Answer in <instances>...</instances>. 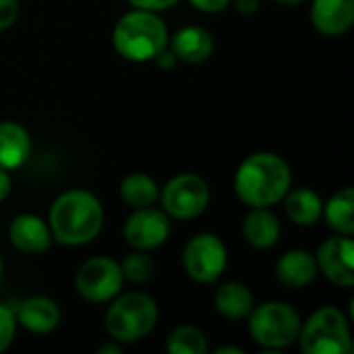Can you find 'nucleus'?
Returning a JSON list of instances; mask_svg holds the SVG:
<instances>
[{"mask_svg":"<svg viewBox=\"0 0 354 354\" xmlns=\"http://www.w3.org/2000/svg\"><path fill=\"white\" fill-rule=\"evenodd\" d=\"M46 222L52 241L62 247H83L95 241L102 232L104 207L93 193L85 189H68L54 199Z\"/></svg>","mask_w":354,"mask_h":354,"instance_id":"obj_1","label":"nucleus"},{"mask_svg":"<svg viewBox=\"0 0 354 354\" xmlns=\"http://www.w3.org/2000/svg\"><path fill=\"white\" fill-rule=\"evenodd\" d=\"M292 189L288 162L274 151L247 156L234 172V193L249 207H272Z\"/></svg>","mask_w":354,"mask_h":354,"instance_id":"obj_2","label":"nucleus"},{"mask_svg":"<svg viewBox=\"0 0 354 354\" xmlns=\"http://www.w3.org/2000/svg\"><path fill=\"white\" fill-rule=\"evenodd\" d=\"M168 27L160 12L133 8L124 12L112 29V46L129 62H151L168 48Z\"/></svg>","mask_w":354,"mask_h":354,"instance_id":"obj_3","label":"nucleus"},{"mask_svg":"<svg viewBox=\"0 0 354 354\" xmlns=\"http://www.w3.org/2000/svg\"><path fill=\"white\" fill-rule=\"evenodd\" d=\"M158 303L145 292L116 295L104 315L108 336L118 344H135L147 338L158 326Z\"/></svg>","mask_w":354,"mask_h":354,"instance_id":"obj_4","label":"nucleus"},{"mask_svg":"<svg viewBox=\"0 0 354 354\" xmlns=\"http://www.w3.org/2000/svg\"><path fill=\"white\" fill-rule=\"evenodd\" d=\"M301 315L297 309L282 301H268L257 307L247 317L249 336L255 344L268 351H284L297 344L301 332Z\"/></svg>","mask_w":354,"mask_h":354,"instance_id":"obj_5","label":"nucleus"},{"mask_svg":"<svg viewBox=\"0 0 354 354\" xmlns=\"http://www.w3.org/2000/svg\"><path fill=\"white\" fill-rule=\"evenodd\" d=\"M297 342L305 354H348L353 351L348 317L336 307H322L301 324Z\"/></svg>","mask_w":354,"mask_h":354,"instance_id":"obj_6","label":"nucleus"},{"mask_svg":"<svg viewBox=\"0 0 354 354\" xmlns=\"http://www.w3.org/2000/svg\"><path fill=\"white\" fill-rule=\"evenodd\" d=\"M162 201V209L174 218V220H193L199 218L212 199L209 193V185L205 183V178H201L199 174L193 172H183L172 176L164 189H160V197Z\"/></svg>","mask_w":354,"mask_h":354,"instance_id":"obj_7","label":"nucleus"},{"mask_svg":"<svg viewBox=\"0 0 354 354\" xmlns=\"http://www.w3.org/2000/svg\"><path fill=\"white\" fill-rule=\"evenodd\" d=\"M228 266V251L220 236L201 232L189 239L183 249V268L199 284H216Z\"/></svg>","mask_w":354,"mask_h":354,"instance_id":"obj_8","label":"nucleus"},{"mask_svg":"<svg viewBox=\"0 0 354 354\" xmlns=\"http://www.w3.org/2000/svg\"><path fill=\"white\" fill-rule=\"evenodd\" d=\"M124 284L120 263L112 257H89L75 274V288L87 303H108L120 295Z\"/></svg>","mask_w":354,"mask_h":354,"instance_id":"obj_9","label":"nucleus"},{"mask_svg":"<svg viewBox=\"0 0 354 354\" xmlns=\"http://www.w3.org/2000/svg\"><path fill=\"white\" fill-rule=\"evenodd\" d=\"M172 224L170 216L164 209L139 207L124 222V241L137 251H153L162 247L170 236Z\"/></svg>","mask_w":354,"mask_h":354,"instance_id":"obj_10","label":"nucleus"},{"mask_svg":"<svg viewBox=\"0 0 354 354\" xmlns=\"http://www.w3.org/2000/svg\"><path fill=\"white\" fill-rule=\"evenodd\" d=\"M317 270L336 286H354V245L351 236L336 234L319 245L315 253Z\"/></svg>","mask_w":354,"mask_h":354,"instance_id":"obj_11","label":"nucleus"},{"mask_svg":"<svg viewBox=\"0 0 354 354\" xmlns=\"http://www.w3.org/2000/svg\"><path fill=\"white\" fill-rule=\"evenodd\" d=\"M10 245L25 255H41L52 245V232L46 220L35 214H19L8 226Z\"/></svg>","mask_w":354,"mask_h":354,"instance_id":"obj_12","label":"nucleus"},{"mask_svg":"<svg viewBox=\"0 0 354 354\" xmlns=\"http://www.w3.org/2000/svg\"><path fill=\"white\" fill-rule=\"evenodd\" d=\"M168 48L178 62L201 64L214 54V35L205 27L185 25L168 37Z\"/></svg>","mask_w":354,"mask_h":354,"instance_id":"obj_13","label":"nucleus"},{"mask_svg":"<svg viewBox=\"0 0 354 354\" xmlns=\"http://www.w3.org/2000/svg\"><path fill=\"white\" fill-rule=\"evenodd\" d=\"M311 23L326 37L346 33L354 23V0H313Z\"/></svg>","mask_w":354,"mask_h":354,"instance_id":"obj_14","label":"nucleus"},{"mask_svg":"<svg viewBox=\"0 0 354 354\" xmlns=\"http://www.w3.org/2000/svg\"><path fill=\"white\" fill-rule=\"evenodd\" d=\"M17 324L31 334H50L60 326V307L50 297H29L15 309Z\"/></svg>","mask_w":354,"mask_h":354,"instance_id":"obj_15","label":"nucleus"},{"mask_svg":"<svg viewBox=\"0 0 354 354\" xmlns=\"http://www.w3.org/2000/svg\"><path fill=\"white\" fill-rule=\"evenodd\" d=\"M317 274L319 270L315 255H311L305 249H292L284 253L276 263V278L286 288H305L315 280Z\"/></svg>","mask_w":354,"mask_h":354,"instance_id":"obj_16","label":"nucleus"},{"mask_svg":"<svg viewBox=\"0 0 354 354\" xmlns=\"http://www.w3.org/2000/svg\"><path fill=\"white\" fill-rule=\"evenodd\" d=\"M280 220L272 207H251L243 222V236L253 249H270L280 239Z\"/></svg>","mask_w":354,"mask_h":354,"instance_id":"obj_17","label":"nucleus"},{"mask_svg":"<svg viewBox=\"0 0 354 354\" xmlns=\"http://www.w3.org/2000/svg\"><path fill=\"white\" fill-rule=\"evenodd\" d=\"M31 153V137L27 129L19 122L2 120L0 122V168L15 170L27 162Z\"/></svg>","mask_w":354,"mask_h":354,"instance_id":"obj_18","label":"nucleus"},{"mask_svg":"<svg viewBox=\"0 0 354 354\" xmlns=\"http://www.w3.org/2000/svg\"><path fill=\"white\" fill-rule=\"evenodd\" d=\"M214 307L222 317L239 322L249 317V313L255 307V299L243 282H226L218 286L214 295Z\"/></svg>","mask_w":354,"mask_h":354,"instance_id":"obj_19","label":"nucleus"},{"mask_svg":"<svg viewBox=\"0 0 354 354\" xmlns=\"http://www.w3.org/2000/svg\"><path fill=\"white\" fill-rule=\"evenodd\" d=\"M284 201V212L288 220L297 226H315L324 212V201L313 189H295L288 191Z\"/></svg>","mask_w":354,"mask_h":354,"instance_id":"obj_20","label":"nucleus"},{"mask_svg":"<svg viewBox=\"0 0 354 354\" xmlns=\"http://www.w3.org/2000/svg\"><path fill=\"white\" fill-rule=\"evenodd\" d=\"M322 216L326 218L328 226L336 234L353 236L354 234V189L344 187L338 193L330 197L328 203H324Z\"/></svg>","mask_w":354,"mask_h":354,"instance_id":"obj_21","label":"nucleus"},{"mask_svg":"<svg viewBox=\"0 0 354 354\" xmlns=\"http://www.w3.org/2000/svg\"><path fill=\"white\" fill-rule=\"evenodd\" d=\"M120 197L133 209L149 207V205H153L158 201L160 187H158L156 178H151L149 174H145V172H131L120 183Z\"/></svg>","mask_w":354,"mask_h":354,"instance_id":"obj_22","label":"nucleus"},{"mask_svg":"<svg viewBox=\"0 0 354 354\" xmlns=\"http://www.w3.org/2000/svg\"><path fill=\"white\" fill-rule=\"evenodd\" d=\"M209 351L205 334L195 326H178L166 340L168 354H205Z\"/></svg>","mask_w":354,"mask_h":354,"instance_id":"obj_23","label":"nucleus"},{"mask_svg":"<svg viewBox=\"0 0 354 354\" xmlns=\"http://www.w3.org/2000/svg\"><path fill=\"white\" fill-rule=\"evenodd\" d=\"M122 278L133 284H143L153 278L156 274V261L149 255V251H133L120 261Z\"/></svg>","mask_w":354,"mask_h":354,"instance_id":"obj_24","label":"nucleus"},{"mask_svg":"<svg viewBox=\"0 0 354 354\" xmlns=\"http://www.w3.org/2000/svg\"><path fill=\"white\" fill-rule=\"evenodd\" d=\"M17 315L8 305H0V353H4L17 336Z\"/></svg>","mask_w":354,"mask_h":354,"instance_id":"obj_25","label":"nucleus"},{"mask_svg":"<svg viewBox=\"0 0 354 354\" xmlns=\"http://www.w3.org/2000/svg\"><path fill=\"white\" fill-rule=\"evenodd\" d=\"M21 12V4L19 0H0V31L10 29Z\"/></svg>","mask_w":354,"mask_h":354,"instance_id":"obj_26","label":"nucleus"},{"mask_svg":"<svg viewBox=\"0 0 354 354\" xmlns=\"http://www.w3.org/2000/svg\"><path fill=\"white\" fill-rule=\"evenodd\" d=\"M133 8H143V10H153V12H162L172 8L178 0H127Z\"/></svg>","mask_w":354,"mask_h":354,"instance_id":"obj_27","label":"nucleus"},{"mask_svg":"<svg viewBox=\"0 0 354 354\" xmlns=\"http://www.w3.org/2000/svg\"><path fill=\"white\" fill-rule=\"evenodd\" d=\"M201 12H220L230 6V0H189Z\"/></svg>","mask_w":354,"mask_h":354,"instance_id":"obj_28","label":"nucleus"},{"mask_svg":"<svg viewBox=\"0 0 354 354\" xmlns=\"http://www.w3.org/2000/svg\"><path fill=\"white\" fill-rule=\"evenodd\" d=\"M230 4L234 6V10L236 12H241V15H255L257 10H259V6H261V0H230Z\"/></svg>","mask_w":354,"mask_h":354,"instance_id":"obj_29","label":"nucleus"},{"mask_svg":"<svg viewBox=\"0 0 354 354\" xmlns=\"http://www.w3.org/2000/svg\"><path fill=\"white\" fill-rule=\"evenodd\" d=\"M10 187H12V180L8 176V170L0 168V201H4L10 195Z\"/></svg>","mask_w":354,"mask_h":354,"instance_id":"obj_30","label":"nucleus"},{"mask_svg":"<svg viewBox=\"0 0 354 354\" xmlns=\"http://www.w3.org/2000/svg\"><path fill=\"white\" fill-rule=\"evenodd\" d=\"M216 354H243V348H239V346H218Z\"/></svg>","mask_w":354,"mask_h":354,"instance_id":"obj_31","label":"nucleus"},{"mask_svg":"<svg viewBox=\"0 0 354 354\" xmlns=\"http://www.w3.org/2000/svg\"><path fill=\"white\" fill-rule=\"evenodd\" d=\"M106 353L120 354V353H122V348H120V346H110V344H108V346H102V348L97 351V354H106Z\"/></svg>","mask_w":354,"mask_h":354,"instance_id":"obj_32","label":"nucleus"},{"mask_svg":"<svg viewBox=\"0 0 354 354\" xmlns=\"http://www.w3.org/2000/svg\"><path fill=\"white\" fill-rule=\"evenodd\" d=\"M278 4H282V6H299V4H303L305 0H276Z\"/></svg>","mask_w":354,"mask_h":354,"instance_id":"obj_33","label":"nucleus"},{"mask_svg":"<svg viewBox=\"0 0 354 354\" xmlns=\"http://www.w3.org/2000/svg\"><path fill=\"white\" fill-rule=\"evenodd\" d=\"M0 282H2V257H0Z\"/></svg>","mask_w":354,"mask_h":354,"instance_id":"obj_34","label":"nucleus"}]
</instances>
